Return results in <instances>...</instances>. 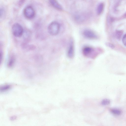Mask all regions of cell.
Masks as SVG:
<instances>
[{"mask_svg": "<svg viewBox=\"0 0 126 126\" xmlns=\"http://www.w3.org/2000/svg\"><path fill=\"white\" fill-rule=\"evenodd\" d=\"M24 14L25 17L27 18L32 19L34 17L35 12L32 7L29 6L26 7L24 9Z\"/></svg>", "mask_w": 126, "mask_h": 126, "instance_id": "3", "label": "cell"}, {"mask_svg": "<svg viewBox=\"0 0 126 126\" xmlns=\"http://www.w3.org/2000/svg\"><path fill=\"white\" fill-rule=\"evenodd\" d=\"M106 45L107 46L111 48H113L114 47V46L112 44L110 43H107Z\"/></svg>", "mask_w": 126, "mask_h": 126, "instance_id": "14", "label": "cell"}, {"mask_svg": "<svg viewBox=\"0 0 126 126\" xmlns=\"http://www.w3.org/2000/svg\"><path fill=\"white\" fill-rule=\"evenodd\" d=\"M60 28L59 24L56 22H51L49 25L48 30L49 34L52 36L57 35L59 32Z\"/></svg>", "mask_w": 126, "mask_h": 126, "instance_id": "1", "label": "cell"}, {"mask_svg": "<svg viewBox=\"0 0 126 126\" xmlns=\"http://www.w3.org/2000/svg\"><path fill=\"white\" fill-rule=\"evenodd\" d=\"M104 7V4L103 3H100L98 5L97 9V12L98 15H100L102 13Z\"/></svg>", "mask_w": 126, "mask_h": 126, "instance_id": "9", "label": "cell"}, {"mask_svg": "<svg viewBox=\"0 0 126 126\" xmlns=\"http://www.w3.org/2000/svg\"><path fill=\"white\" fill-rule=\"evenodd\" d=\"M0 63H1V61L2 60V58L3 54H2V51L1 50L0 51Z\"/></svg>", "mask_w": 126, "mask_h": 126, "instance_id": "16", "label": "cell"}, {"mask_svg": "<svg viewBox=\"0 0 126 126\" xmlns=\"http://www.w3.org/2000/svg\"><path fill=\"white\" fill-rule=\"evenodd\" d=\"M9 87L10 86H5L3 87L1 89H2V91L6 90L9 89Z\"/></svg>", "mask_w": 126, "mask_h": 126, "instance_id": "15", "label": "cell"}, {"mask_svg": "<svg viewBox=\"0 0 126 126\" xmlns=\"http://www.w3.org/2000/svg\"><path fill=\"white\" fill-rule=\"evenodd\" d=\"M110 102V100L108 99H104L101 102V104L103 105H106L109 104Z\"/></svg>", "mask_w": 126, "mask_h": 126, "instance_id": "11", "label": "cell"}, {"mask_svg": "<svg viewBox=\"0 0 126 126\" xmlns=\"http://www.w3.org/2000/svg\"><path fill=\"white\" fill-rule=\"evenodd\" d=\"M122 41L124 44L126 46V34L124 36L122 39Z\"/></svg>", "mask_w": 126, "mask_h": 126, "instance_id": "13", "label": "cell"}, {"mask_svg": "<svg viewBox=\"0 0 126 126\" xmlns=\"http://www.w3.org/2000/svg\"><path fill=\"white\" fill-rule=\"evenodd\" d=\"M83 36L85 38L90 39H95L97 38L96 33L93 31L89 29L84 30L82 32Z\"/></svg>", "mask_w": 126, "mask_h": 126, "instance_id": "4", "label": "cell"}, {"mask_svg": "<svg viewBox=\"0 0 126 126\" xmlns=\"http://www.w3.org/2000/svg\"><path fill=\"white\" fill-rule=\"evenodd\" d=\"M94 48L89 46H85L82 49V52L83 55L87 57H91L94 55L95 52Z\"/></svg>", "mask_w": 126, "mask_h": 126, "instance_id": "5", "label": "cell"}, {"mask_svg": "<svg viewBox=\"0 0 126 126\" xmlns=\"http://www.w3.org/2000/svg\"><path fill=\"white\" fill-rule=\"evenodd\" d=\"M12 32L15 37H20L23 34L24 30L22 27L19 24L15 23L12 26Z\"/></svg>", "mask_w": 126, "mask_h": 126, "instance_id": "2", "label": "cell"}, {"mask_svg": "<svg viewBox=\"0 0 126 126\" xmlns=\"http://www.w3.org/2000/svg\"><path fill=\"white\" fill-rule=\"evenodd\" d=\"M16 61L15 56L13 54L11 55L9 57L7 62V66L12 68L14 65Z\"/></svg>", "mask_w": 126, "mask_h": 126, "instance_id": "7", "label": "cell"}, {"mask_svg": "<svg viewBox=\"0 0 126 126\" xmlns=\"http://www.w3.org/2000/svg\"><path fill=\"white\" fill-rule=\"evenodd\" d=\"M51 5L55 8L59 10H62V7L56 0H49Z\"/></svg>", "mask_w": 126, "mask_h": 126, "instance_id": "8", "label": "cell"}, {"mask_svg": "<svg viewBox=\"0 0 126 126\" xmlns=\"http://www.w3.org/2000/svg\"><path fill=\"white\" fill-rule=\"evenodd\" d=\"M122 31L120 30H118L116 31V36L118 38H119L121 37L122 34Z\"/></svg>", "mask_w": 126, "mask_h": 126, "instance_id": "12", "label": "cell"}, {"mask_svg": "<svg viewBox=\"0 0 126 126\" xmlns=\"http://www.w3.org/2000/svg\"><path fill=\"white\" fill-rule=\"evenodd\" d=\"M75 54V47L73 40L71 38L70 41L69 47L67 52V55L70 59L73 58Z\"/></svg>", "mask_w": 126, "mask_h": 126, "instance_id": "6", "label": "cell"}, {"mask_svg": "<svg viewBox=\"0 0 126 126\" xmlns=\"http://www.w3.org/2000/svg\"><path fill=\"white\" fill-rule=\"evenodd\" d=\"M125 16L126 17V13H125Z\"/></svg>", "mask_w": 126, "mask_h": 126, "instance_id": "17", "label": "cell"}, {"mask_svg": "<svg viewBox=\"0 0 126 126\" xmlns=\"http://www.w3.org/2000/svg\"><path fill=\"white\" fill-rule=\"evenodd\" d=\"M110 110L112 113L116 115H120L122 112L121 110L118 109H111Z\"/></svg>", "mask_w": 126, "mask_h": 126, "instance_id": "10", "label": "cell"}]
</instances>
